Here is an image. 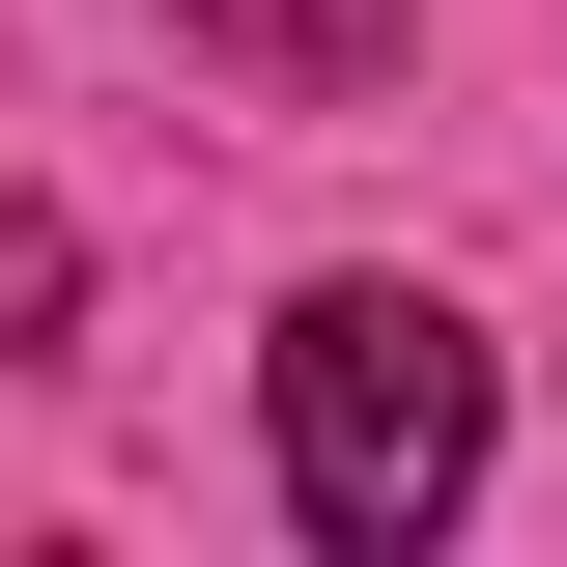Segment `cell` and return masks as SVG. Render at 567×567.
Returning a JSON list of instances; mask_svg holds the SVG:
<instances>
[{
  "instance_id": "6da1fadb",
  "label": "cell",
  "mask_w": 567,
  "mask_h": 567,
  "mask_svg": "<svg viewBox=\"0 0 567 567\" xmlns=\"http://www.w3.org/2000/svg\"><path fill=\"white\" fill-rule=\"evenodd\" d=\"M454 483H483V341L425 284H312L284 312V511L312 539H425Z\"/></svg>"
},
{
  "instance_id": "7a4b0ae2",
  "label": "cell",
  "mask_w": 567,
  "mask_h": 567,
  "mask_svg": "<svg viewBox=\"0 0 567 567\" xmlns=\"http://www.w3.org/2000/svg\"><path fill=\"white\" fill-rule=\"evenodd\" d=\"M199 58H256V85H369V58H398V0H199Z\"/></svg>"
}]
</instances>
